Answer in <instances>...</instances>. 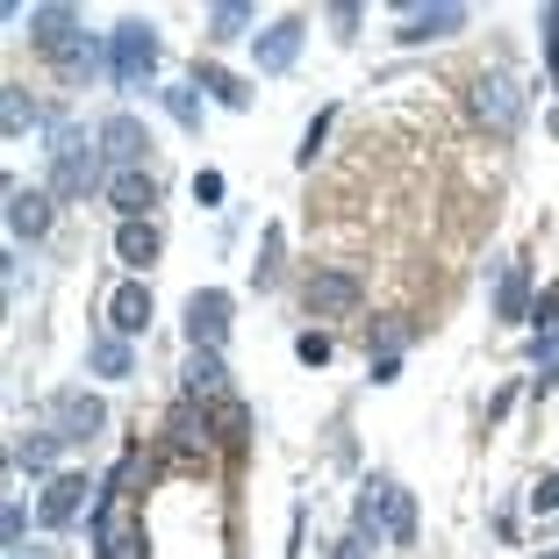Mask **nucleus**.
I'll use <instances>...</instances> for the list:
<instances>
[{"label":"nucleus","instance_id":"1","mask_svg":"<svg viewBox=\"0 0 559 559\" xmlns=\"http://www.w3.org/2000/svg\"><path fill=\"white\" fill-rule=\"evenodd\" d=\"M359 538L395 545V552L416 545V495L402 480H366L359 488Z\"/></svg>","mask_w":559,"mask_h":559},{"label":"nucleus","instance_id":"2","mask_svg":"<svg viewBox=\"0 0 559 559\" xmlns=\"http://www.w3.org/2000/svg\"><path fill=\"white\" fill-rule=\"evenodd\" d=\"M466 116L488 136H516L524 130V86H516L510 72H474V80H466Z\"/></svg>","mask_w":559,"mask_h":559},{"label":"nucleus","instance_id":"3","mask_svg":"<svg viewBox=\"0 0 559 559\" xmlns=\"http://www.w3.org/2000/svg\"><path fill=\"white\" fill-rule=\"evenodd\" d=\"M94 187H100V144H86L80 130H58V144H50V194L86 201Z\"/></svg>","mask_w":559,"mask_h":559},{"label":"nucleus","instance_id":"4","mask_svg":"<svg viewBox=\"0 0 559 559\" xmlns=\"http://www.w3.org/2000/svg\"><path fill=\"white\" fill-rule=\"evenodd\" d=\"M94 502H100V480H86V474H50L44 495H36V524H44V531H66L72 516H94Z\"/></svg>","mask_w":559,"mask_h":559},{"label":"nucleus","instance_id":"5","mask_svg":"<svg viewBox=\"0 0 559 559\" xmlns=\"http://www.w3.org/2000/svg\"><path fill=\"white\" fill-rule=\"evenodd\" d=\"M301 309H309L316 323H337V316H359V280H352L345 265H316V273L301 280Z\"/></svg>","mask_w":559,"mask_h":559},{"label":"nucleus","instance_id":"6","mask_svg":"<svg viewBox=\"0 0 559 559\" xmlns=\"http://www.w3.org/2000/svg\"><path fill=\"white\" fill-rule=\"evenodd\" d=\"M237 301L223 295V287H194L187 295V345L194 352H223V337H230V323H237Z\"/></svg>","mask_w":559,"mask_h":559},{"label":"nucleus","instance_id":"7","mask_svg":"<svg viewBox=\"0 0 559 559\" xmlns=\"http://www.w3.org/2000/svg\"><path fill=\"white\" fill-rule=\"evenodd\" d=\"M158 72V29L144 15L116 22V86H144Z\"/></svg>","mask_w":559,"mask_h":559},{"label":"nucleus","instance_id":"8","mask_svg":"<svg viewBox=\"0 0 559 559\" xmlns=\"http://www.w3.org/2000/svg\"><path fill=\"white\" fill-rule=\"evenodd\" d=\"M50 430L66 444H86V438L108 430V409H100V395H86V388H58V395H50Z\"/></svg>","mask_w":559,"mask_h":559},{"label":"nucleus","instance_id":"9","mask_svg":"<svg viewBox=\"0 0 559 559\" xmlns=\"http://www.w3.org/2000/svg\"><path fill=\"white\" fill-rule=\"evenodd\" d=\"M50 209H58V194H50V187L8 180V237H15V245H36V237L50 230Z\"/></svg>","mask_w":559,"mask_h":559},{"label":"nucleus","instance_id":"10","mask_svg":"<svg viewBox=\"0 0 559 559\" xmlns=\"http://www.w3.org/2000/svg\"><path fill=\"white\" fill-rule=\"evenodd\" d=\"M466 29V8L460 0H438V8H402V29L395 44H444V36Z\"/></svg>","mask_w":559,"mask_h":559},{"label":"nucleus","instance_id":"11","mask_svg":"<svg viewBox=\"0 0 559 559\" xmlns=\"http://www.w3.org/2000/svg\"><path fill=\"white\" fill-rule=\"evenodd\" d=\"M165 452H180V460H209L215 452V430H209V409L180 395V409L165 416Z\"/></svg>","mask_w":559,"mask_h":559},{"label":"nucleus","instance_id":"12","mask_svg":"<svg viewBox=\"0 0 559 559\" xmlns=\"http://www.w3.org/2000/svg\"><path fill=\"white\" fill-rule=\"evenodd\" d=\"M29 36H36V50H44L50 66H58V58L86 36V22H80V8H29Z\"/></svg>","mask_w":559,"mask_h":559},{"label":"nucleus","instance_id":"13","mask_svg":"<svg viewBox=\"0 0 559 559\" xmlns=\"http://www.w3.org/2000/svg\"><path fill=\"white\" fill-rule=\"evenodd\" d=\"M301 44H309V22H301V15H280L273 29H259V72H287L301 58Z\"/></svg>","mask_w":559,"mask_h":559},{"label":"nucleus","instance_id":"14","mask_svg":"<svg viewBox=\"0 0 559 559\" xmlns=\"http://www.w3.org/2000/svg\"><path fill=\"white\" fill-rule=\"evenodd\" d=\"M108 209H116L122 223H151V209H158V180H151L144 165H136V173H116V180H108Z\"/></svg>","mask_w":559,"mask_h":559},{"label":"nucleus","instance_id":"15","mask_svg":"<svg viewBox=\"0 0 559 559\" xmlns=\"http://www.w3.org/2000/svg\"><path fill=\"white\" fill-rule=\"evenodd\" d=\"M151 330V287L144 280H122L108 295V337H144Z\"/></svg>","mask_w":559,"mask_h":559},{"label":"nucleus","instance_id":"16","mask_svg":"<svg viewBox=\"0 0 559 559\" xmlns=\"http://www.w3.org/2000/svg\"><path fill=\"white\" fill-rule=\"evenodd\" d=\"M187 402H230V380H223V352H187Z\"/></svg>","mask_w":559,"mask_h":559},{"label":"nucleus","instance_id":"17","mask_svg":"<svg viewBox=\"0 0 559 559\" xmlns=\"http://www.w3.org/2000/svg\"><path fill=\"white\" fill-rule=\"evenodd\" d=\"M144 144H151V136H144V122H136V116H108V122H100V158H116L122 173H136Z\"/></svg>","mask_w":559,"mask_h":559},{"label":"nucleus","instance_id":"18","mask_svg":"<svg viewBox=\"0 0 559 559\" xmlns=\"http://www.w3.org/2000/svg\"><path fill=\"white\" fill-rule=\"evenodd\" d=\"M158 251H165L158 223H122V230H116V259L130 265V273H151V265H158Z\"/></svg>","mask_w":559,"mask_h":559},{"label":"nucleus","instance_id":"19","mask_svg":"<svg viewBox=\"0 0 559 559\" xmlns=\"http://www.w3.org/2000/svg\"><path fill=\"white\" fill-rule=\"evenodd\" d=\"M86 538H94V559H144V524L136 516H116V524L86 531Z\"/></svg>","mask_w":559,"mask_h":559},{"label":"nucleus","instance_id":"20","mask_svg":"<svg viewBox=\"0 0 559 559\" xmlns=\"http://www.w3.org/2000/svg\"><path fill=\"white\" fill-rule=\"evenodd\" d=\"M531 309H538V301H531V273H524V265H510L502 287H495V316H502V323H531Z\"/></svg>","mask_w":559,"mask_h":559},{"label":"nucleus","instance_id":"21","mask_svg":"<svg viewBox=\"0 0 559 559\" xmlns=\"http://www.w3.org/2000/svg\"><path fill=\"white\" fill-rule=\"evenodd\" d=\"M86 366H94L100 380H130L136 352H130V337H94V345H86Z\"/></svg>","mask_w":559,"mask_h":559},{"label":"nucleus","instance_id":"22","mask_svg":"<svg viewBox=\"0 0 559 559\" xmlns=\"http://www.w3.org/2000/svg\"><path fill=\"white\" fill-rule=\"evenodd\" d=\"M194 86H201L209 100H223V108H251V86L237 80V72H223V66H201V72H194Z\"/></svg>","mask_w":559,"mask_h":559},{"label":"nucleus","instance_id":"23","mask_svg":"<svg viewBox=\"0 0 559 559\" xmlns=\"http://www.w3.org/2000/svg\"><path fill=\"white\" fill-rule=\"evenodd\" d=\"M58 444H66L58 430H29V438L15 444V466L22 474H50V466H58Z\"/></svg>","mask_w":559,"mask_h":559},{"label":"nucleus","instance_id":"24","mask_svg":"<svg viewBox=\"0 0 559 559\" xmlns=\"http://www.w3.org/2000/svg\"><path fill=\"white\" fill-rule=\"evenodd\" d=\"M36 122H44V108H36L22 86H0V130L22 136V130H36Z\"/></svg>","mask_w":559,"mask_h":559},{"label":"nucleus","instance_id":"25","mask_svg":"<svg viewBox=\"0 0 559 559\" xmlns=\"http://www.w3.org/2000/svg\"><path fill=\"white\" fill-rule=\"evenodd\" d=\"M251 22H259V8H245V0H223V8H209V36H215V44H230V36H245Z\"/></svg>","mask_w":559,"mask_h":559},{"label":"nucleus","instance_id":"26","mask_svg":"<svg viewBox=\"0 0 559 559\" xmlns=\"http://www.w3.org/2000/svg\"><path fill=\"white\" fill-rule=\"evenodd\" d=\"M58 72H66V86H86L100 72V50H94V36H80V44L66 50V58H58Z\"/></svg>","mask_w":559,"mask_h":559},{"label":"nucleus","instance_id":"27","mask_svg":"<svg viewBox=\"0 0 559 559\" xmlns=\"http://www.w3.org/2000/svg\"><path fill=\"white\" fill-rule=\"evenodd\" d=\"M245 402H223V409H215V444H223V452H245Z\"/></svg>","mask_w":559,"mask_h":559},{"label":"nucleus","instance_id":"28","mask_svg":"<svg viewBox=\"0 0 559 559\" xmlns=\"http://www.w3.org/2000/svg\"><path fill=\"white\" fill-rule=\"evenodd\" d=\"M165 116L180 122V130H201V94L194 86H165Z\"/></svg>","mask_w":559,"mask_h":559},{"label":"nucleus","instance_id":"29","mask_svg":"<svg viewBox=\"0 0 559 559\" xmlns=\"http://www.w3.org/2000/svg\"><path fill=\"white\" fill-rule=\"evenodd\" d=\"M330 122H337V108H316V122H309V130H301V151H295V165H316V151H323Z\"/></svg>","mask_w":559,"mask_h":559},{"label":"nucleus","instance_id":"30","mask_svg":"<svg viewBox=\"0 0 559 559\" xmlns=\"http://www.w3.org/2000/svg\"><path fill=\"white\" fill-rule=\"evenodd\" d=\"M330 352H337V345H330V330H301V337H295L301 366H330Z\"/></svg>","mask_w":559,"mask_h":559},{"label":"nucleus","instance_id":"31","mask_svg":"<svg viewBox=\"0 0 559 559\" xmlns=\"http://www.w3.org/2000/svg\"><path fill=\"white\" fill-rule=\"evenodd\" d=\"M273 273H280V223H273V230H265L259 259H251V280H259V287H273Z\"/></svg>","mask_w":559,"mask_h":559},{"label":"nucleus","instance_id":"32","mask_svg":"<svg viewBox=\"0 0 559 559\" xmlns=\"http://www.w3.org/2000/svg\"><path fill=\"white\" fill-rule=\"evenodd\" d=\"M22 531H29V510L8 495V510H0V538H8V552H22Z\"/></svg>","mask_w":559,"mask_h":559},{"label":"nucleus","instance_id":"33","mask_svg":"<svg viewBox=\"0 0 559 559\" xmlns=\"http://www.w3.org/2000/svg\"><path fill=\"white\" fill-rule=\"evenodd\" d=\"M531 510H538V516H559V474H538V480H531Z\"/></svg>","mask_w":559,"mask_h":559},{"label":"nucleus","instance_id":"34","mask_svg":"<svg viewBox=\"0 0 559 559\" xmlns=\"http://www.w3.org/2000/svg\"><path fill=\"white\" fill-rule=\"evenodd\" d=\"M531 323H538V330H559V280H552V287L538 295V309H531Z\"/></svg>","mask_w":559,"mask_h":559},{"label":"nucleus","instance_id":"35","mask_svg":"<svg viewBox=\"0 0 559 559\" xmlns=\"http://www.w3.org/2000/svg\"><path fill=\"white\" fill-rule=\"evenodd\" d=\"M194 201L215 209V201H223V173H194Z\"/></svg>","mask_w":559,"mask_h":559},{"label":"nucleus","instance_id":"36","mask_svg":"<svg viewBox=\"0 0 559 559\" xmlns=\"http://www.w3.org/2000/svg\"><path fill=\"white\" fill-rule=\"evenodd\" d=\"M531 359H538V366L559 359V330H538V337H531Z\"/></svg>","mask_w":559,"mask_h":559},{"label":"nucleus","instance_id":"37","mask_svg":"<svg viewBox=\"0 0 559 559\" xmlns=\"http://www.w3.org/2000/svg\"><path fill=\"white\" fill-rule=\"evenodd\" d=\"M366 373H373V388H395V380H402V359H366Z\"/></svg>","mask_w":559,"mask_h":559},{"label":"nucleus","instance_id":"38","mask_svg":"<svg viewBox=\"0 0 559 559\" xmlns=\"http://www.w3.org/2000/svg\"><path fill=\"white\" fill-rule=\"evenodd\" d=\"M366 552H373V538H359V531H352V538L337 545V552H330V559H366Z\"/></svg>","mask_w":559,"mask_h":559},{"label":"nucleus","instance_id":"39","mask_svg":"<svg viewBox=\"0 0 559 559\" xmlns=\"http://www.w3.org/2000/svg\"><path fill=\"white\" fill-rule=\"evenodd\" d=\"M552 388H559V359H552V366H538V395H552Z\"/></svg>","mask_w":559,"mask_h":559},{"label":"nucleus","instance_id":"40","mask_svg":"<svg viewBox=\"0 0 559 559\" xmlns=\"http://www.w3.org/2000/svg\"><path fill=\"white\" fill-rule=\"evenodd\" d=\"M8 559H44V552H8Z\"/></svg>","mask_w":559,"mask_h":559},{"label":"nucleus","instance_id":"41","mask_svg":"<svg viewBox=\"0 0 559 559\" xmlns=\"http://www.w3.org/2000/svg\"><path fill=\"white\" fill-rule=\"evenodd\" d=\"M552 559H559V552H552Z\"/></svg>","mask_w":559,"mask_h":559}]
</instances>
